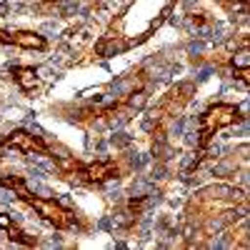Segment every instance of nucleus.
I'll return each instance as SVG.
<instances>
[{"label":"nucleus","instance_id":"nucleus-1","mask_svg":"<svg viewBox=\"0 0 250 250\" xmlns=\"http://www.w3.org/2000/svg\"><path fill=\"white\" fill-rule=\"evenodd\" d=\"M0 185H5V188H10V190H15L20 200L28 203L40 218H43L45 223H50L53 228H58V230H68V228L75 225V213L73 210L62 208L60 203H55L50 198H40V195L30 193L28 188H25V183H23V178H0Z\"/></svg>","mask_w":250,"mask_h":250},{"label":"nucleus","instance_id":"nucleus-2","mask_svg":"<svg viewBox=\"0 0 250 250\" xmlns=\"http://www.w3.org/2000/svg\"><path fill=\"white\" fill-rule=\"evenodd\" d=\"M62 175L68 178H75L80 183H88V185H103L108 180H118L120 170L113 160H98V163H88L83 165L78 160H70V158H60L58 160Z\"/></svg>","mask_w":250,"mask_h":250},{"label":"nucleus","instance_id":"nucleus-3","mask_svg":"<svg viewBox=\"0 0 250 250\" xmlns=\"http://www.w3.org/2000/svg\"><path fill=\"white\" fill-rule=\"evenodd\" d=\"M238 120H240V108L233 105V103H215V105H210L198 120V130H200L198 145L200 148H208L218 130L230 128V125H235Z\"/></svg>","mask_w":250,"mask_h":250},{"label":"nucleus","instance_id":"nucleus-4","mask_svg":"<svg viewBox=\"0 0 250 250\" xmlns=\"http://www.w3.org/2000/svg\"><path fill=\"white\" fill-rule=\"evenodd\" d=\"M3 148L8 150H18L23 155H48L50 158V148L45 145V140L40 135H33L28 130H13L3 138Z\"/></svg>","mask_w":250,"mask_h":250},{"label":"nucleus","instance_id":"nucleus-5","mask_svg":"<svg viewBox=\"0 0 250 250\" xmlns=\"http://www.w3.org/2000/svg\"><path fill=\"white\" fill-rule=\"evenodd\" d=\"M0 43L3 45H18V48H25V50H45L48 48V40L33 33V30H3L0 28Z\"/></svg>","mask_w":250,"mask_h":250},{"label":"nucleus","instance_id":"nucleus-6","mask_svg":"<svg viewBox=\"0 0 250 250\" xmlns=\"http://www.w3.org/2000/svg\"><path fill=\"white\" fill-rule=\"evenodd\" d=\"M233 73L243 85L250 83V45H248V38H243L240 50H235V55H233Z\"/></svg>","mask_w":250,"mask_h":250},{"label":"nucleus","instance_id":"nucleus-7","mask_svg":"<svg viewBox=\"0 0 250 250\" xmlns=\"http://www.w3.org/2000/svg\"><path fill=\"white\" fill-rule=\"evenodd\" d=\"M0 228L8 233V238L13 240V243H20V245H25V248H33V245H38V240L35 238H30L23 228H20L10 215H5V213H0Z\"/></svg>","mask_w":250,"mask_h":250},{"label":"nucleus","instance_id":"nucleus-8","mask_svg":"<svg viewBox=\"0 0 250 250\" xmlns=\"http://www.w3.org/2000/svg\"><path fill=\"white\" fill-rule=\"evenodd\" d=\"M13 80L20 85V90H25V93L38 88V73H35V68H25V65L13 68Z\"/></svg>","mask_w":250,"mask_h":250},{"label":"nucleus","instance_id":"nucleus-9","mask_svg":"<svg viewBox=\"0 0 250 250\" xmlns=\"http://www.w3.org/2000/svg\"><path fill=\"white\" fill-rule=\"evenodd\" d=\"M98 3H105V0H98Z\"/></svg>","mask_w":250,"mask_h":250}]
</instances>
